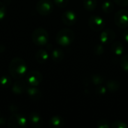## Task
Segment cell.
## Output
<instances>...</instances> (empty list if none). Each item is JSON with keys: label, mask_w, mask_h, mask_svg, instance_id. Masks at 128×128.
I'll list each match as a JSON object with an SVG mask.
<instances>
[{"label": "cell", "mask_w": 128, "mask_h": 128, "mask_svg": "<svg viewBox=\"0 0 128 128\" xmlns=\"http://www.w3.org/2000/svg\"><path fill=\"white\" fill-rule=\"evenodd\" d=\"M120 86H121V84L117 80H109L106 83V87L107 88V91L111 93H115L118 92Z\"/></svg>", "instance_id": "18"}, {"label": "cell", "mask_w": 128, "mask_h": 128, "mask_svg": "<svg viewBox=\"0 0 128 128\" xmlns=\"http://www.w3.org/2000/svg\"><path fill=\"white\" fill-rule=\"evenodd\" d=\"M64 57V52L61 49H54L51 52V58L54 62L58 63L63 60Z\"/></svg>", "instance_id": "16"}, {"label": "cell", "mask_w": 128, "mask_h": 128, "mask_svg": "<svg viewBox=\"0 0 128 128\" xmlns=\"http://www.w3.org/2000/svg\"><path fill=\"white\" fill-rule=\"evenodd\" d=\"M8 127L10 128H26L28 126V119L19 113L13 114L8 119Z\"/></svg>", "instance_id": "3"}, {"label": "cell", "mask_w": 128, "mask_h": 128, "mask_svg": "<svg viewBox=\"0 0 128 128\" xmlns=\"http://www.w3.org/2000/svg\"><path fill=\"white\" fill-rule=\"evenodd\" d=\"M111 50L116 56H122L124 52V46L121 41L117 40L112 44Z\"/></svg>", "instance_id": "17"}, {"label": "cell", "mask_w": 128, "mask_h": 128, "mask_svg": "<svg viewBox=\"0 0 128 128\" xmlns=\"http://www.w3.org/2000/svg\"><path fill=\"white\" fill-rule=\"evenodd\" d=\"M28 124L34 128H40L43 125V119L37 112H31L28 117Z\"/></svg>", "instance_id": "11"}, {"label": "cell", "mask_w": 128, "mask_h": 128, "mask_svg": "<svg viewBox=\"0 0 128 128\" xmlns=\"http://www.w3.org/2000/svg\"><path fill=\"white\" fill-rule=\"evenodd\" d=\"M105 51V48L103 44H98L94 46V52L95 55L97 56H101L102 54H104Z\"/></svg>", "instance_id": "23"}, {"label": "cell", "mask_w": 128, "mask_h": 128, "mask_svg": "<svg viewBox=\"0 0 128 128\" xmlns=\"http://www.w3.org/2000/svg\"><path fill=\"white\" fill-rule=\"evenodd\" d=\"M32 40L37 46H45L49 40V34L43 28H37L32 33Z\"/></svg>", "instance_id": "4"}, {"label": "cell", "mask_w": 128, "mask_h": 128, "mask_svg": "<svg viewBox=\"0 0 128 128\" xmlns=\"http://www.w3.org/2000/svg\"><path fill=\"white\" fill-rule=\"evenodd\" d=\"M43 80L42 74L38 70H30L26 74V82L29 86H38Z\"/></svg>", "instance_id": "7"}, {"label": "cell", "mask_w": 128, "mask_h": 128, "mask_svg": "<svg viewBox=\"0 0 128 128\" xmlns=\"http://www.w3.org/2000/svg\"><path fill=\"white\" fill-rule=\"evenodd\" d=\"M111 124L110 121L106 120V119H103L100 120L99 122H98L97 123V128H111Z\"/></svg>", "instance_id": "24"}, {"label": "cell", "mask_w": 128, "mask_h": 128, "mask_svg": "<svg viewBox=\"0 0 128 128\" xmlns=\"http://www.w3.org/2000/svg\"><path fill=\"white\" fill-rule=\"evenodd\" d=\"M0 116H1V112H0Z\"/></svg>", "instance_id": "35"}, {"label": "cell", "mask_w": 128, "mask_h": 128, "mask_svg": "<svg viewBox=\"0 0 128 128\" xmlns=\"http://www.w3.org/2000/svg\"><path fill=\"white\" fill-rule=\"evenodd\" d=\"M88 23L89 27L95 32L101 31L104 28V26H105L104 20L101 16H97V15L91 16L88 19Z\"/></svg>", "instance_id": "8"}, {"label": "cell", "mask_w": 128, "mask_h": 128, "mask_svg": "<svg viewBox=\"0 0 128 128\" xmlns=\"http://www.w3.org/2000/svg\"><path fill=\"white\" fill-rule=\"evenodd\" d=\"M26 92L27 93L29 98L32 100H39L42 97L41 92L36 88V86H29L27 87Z\"/></svg>", "instance_id": "13"}, {"label": "cell", "mask_w": 128, "mask_h": 128, "mask_svg": "<svg viewBox=\"0 0 128 128\" xmlns=\"http://www.w3.org/2000/svg\"><path fill=\"white\" fill-rule=\"evenodd\" d=\"M113 2L119 5V6H122V7H126L128 6V0H113Z\"/></svg>", "instance_id": "30"}, {"label": "cell", "mask_w": 128, "mask_h": 128, "mask_svg": "<svg viewBox=\"0 0 128 128\" xmlns=\"http://www.w3.org/2000/svg\"><path fill=\"white\" fill-rule=\"evenodd\" d=\"M91 81L94 86H98L102 85L105 82V78L100 74H94L91 77Z\"/></svg>", "instance_id": "22"}, {"label": "cell", "mask_w": 128, "mask_h": 128, "mask_svg": "<svg viewBox=\"0 0 128 128\" xmlns=\"http://www.w3.org/2000/svg\"><path fill=\"white\" fill-rule=\"evenodd\" d=\"M17 110H18V108L15 105H11L10 106V112H12L13 114L17 113Z\"/></svg>", "instance_id": "31"}, {"label": "cell", "mask_w": 128, "mask_h": 128, "mask_svg": "<svg viewBox=\"0 0 128 128\" xmlns=\"http://www.w3.org/2000/svg\"><path fill=\"white\" fill-rule=\"evenodd\" d=\"M8 70L9 74L13 79L19 80L27 74V65L22 58L16 57L10 61Z\"/></svg>", "instance_id": "1"}, {"label": "cell", "mask_w": 128, "mask_h": 128, "mask_svg": "<svg viewBox=\"0 0 128 128\" xmlns=\"http://www.w3.org/2000/svg\"><path fill=\"white\" fill-rule=\"evenodd\" d=\"M128 127V125L124 122L119 120L115 121L111 124V128H127Z\"/></svg>", "instance_id": "25"}, {"label": "cell", "mask_w": 128, "mask_h": 128, "mask_svg": "<svg viewBox=\"0 0 128 128\" xmlns=\"http://www.w3.org/2000/svg\"><path fill=\"white\" fill-rule=\"evenodd\" d=\"M35 58H36L37 62L40 64H44V63L46 62V61L49 58L48 52L44 49H40V50H38L35 54Z\"/></svg>", "instance_id": "15"}, {"label": "cell", "mask_w": 128, "mask_h": 128, "mask_svg": "<svg viewBox=\"0 0 128 128\" xmlns=\"http://www.w3.org/2000/svg\"><path fill=\"white\" fill-rule=\"evenodd\" d=\"M123 37H124V39L125 40V41L128 43V28L124 31V32L123 34Z\"/></svg>", "instance_id": "33"}, {"label": "cell", "mask_w": 128, "mask_h": 128, "mask_svg": "<svg viewBox=\"0 0 128 128\" xmlns=\"http://www.w3.org/2000/svg\"><path fill=\"white\" fill-rule=\"evenodd\" d=\"M12 84L11 78L8 75H2L0 76V86L3 88H9Z\"/></svg>", "instance_id": "19"}, {"label": "cell", "mask_w": 128, "mask_h": 128, "mask_svg": "<svg viewBox=\"0 0 128 128\" xmlns=\"http://www.w3.org/2000/svg\"><path fill=\"white\" fill-rule=\"evenodd\" d=\"M6 14H7L6 5L3 2H0V21L5 18Z\"/></svg>", "instance_id": "27"}, {"label": "cell", "mask_w": 128, "mask_h": 128, "mask_svg": "<svg viewBox=\"0 0 128 128\" xmlns=\"http://www.w3.org/2000/svg\"><path fill=\"white\" fill-rule=\"evenodd\" d=\"M98 5L97 0H83L84 8L88 11H93L95 10Z\"/></svg>", "instance_id": "20"}, {"label": "cell", "mask_w": 128, "mask_h": 128, "mask_svg": "<svg viewBox=\"0 0 128 128\" xmlns=\"http://www.w3.org/2000/svg\"><path fill=\"white\" fill-rule=\"evenodd\" d=\"M27 88V83L26 81L21 80L20 79L16 80L12 86V92L15 94H21L26 92Z\"/></svg>", "instance_id": "12"}, {"label": "cell", "mask_w": 128, "mask_h": 128, "mask_svg": "<svg viewBox=\"0 0 128 128\" xmlns=\"http://www.w3.org/2000/svg\"><path fill=\"white\" fill-rule=\"evenodd\" d=\"M75 34L73 30L70 28H62L56 34V42L58 45L62 46H70L74 40Z\"/></svg>", "instance_id": "2"}, {"label": "cell", "mask_w": 128, "mask_h": 128, "mask_svg": "<svg viewBox=\"0 0 128 128\" xmlns=\"http://www.w3.org/2000/svg\"><path fill=\"white\" fill-rule=\"evenodd\" d=\"M121 67L125 72L128 73V54L122 57L121 60Z\"/></svg>", "instance_id": "26"}, {"label": "cell", "mask_w": 128, "mask_h": 128, "mask_svg": "<svg viewBox=\"0 0 128 128\" xmlns=\"http://www.w3.org/2000/svg\"><path fill=\"white\" fill-rule=\"evenodd\" d=\"M114 21L116 26L121 28H128V10L122 9L117 11L114 16Z\"/></svg>", "instance_id": "6"}, {"label": "cell", "mask_w": 128, "mask_h": 128, "mask_svg": "<svg viewBox=\"0 0 128 128\" xmlns=\"http://www.w3.org/2000/svg\"><path fill=\"white\" fill-rule=\"evenodd\" d=\"M95 92L98 94L99 95H104L106 94V92H108L107 91V88L106 87V86H102V85H100V86H98L96 87V89H95Z\"/></svg>", "instance_id": "28"}, {"label": "cell", "mask_w": 128, "mask_h": 128, "mask_svg": "<svg viewBox=\"0 0 128 128\" xmlns=\"http://www.w3.org/2000/svg\"><path fill=\"white\" fill-rule=\"evenodd\" d=\"M6 119L4 117L0 116V126H4L6 124Z\"/></svg>", "instance_id": "32"}, {"label": "cell", "mask_w": 128, "mask_h": 128, "mask_svg": "<svg viewBox=\"0 0 128 128\" xmlns=\"http://www.w3.org/2000/svg\"><path fill=\"white\" fill-rule=\"evenodd\" d=\"M114 8L115 7H114L113 2L110 0L105 1L102 4V10L106 14H110V13L112 12V10H114Z\"/></svg>", "instance_id": "21"}, {"label": "cell", "mask_w": 128, "mask_h": 128, "mask_svg": "<svg viewBox=\"0 0 128 128\" xmlns=\"http://www.w3.org/2000/svg\"><path fill=\"white\" fill-rule=\"evenodd\" d=\"M77 20L76 14L74 11L73 10H66L65 12L63 13L62 16V22L68 26H73L76 23Z\"/></svg>", "instance_id": "10"}, {"label": "cell", "mask_w": 128, "mask_h": 128, "mask_svg": "<svg viewBox=\"0 0 128 128\" xmlns=\"http://www.w3.org/2000/svg\"><path fill=\"white\" fill-rule=\"evenodd\" d=\"M56 5L59 8H65L69 2V0H53Z\"/></svg>", "instance_id": "29"}, {"label": "cell", "mask_w": 128, "mask_h": 128, "mask_svg": "<svg viewBox=\"0 0 128 128\" xmlns=\"http://www.w3.org/2000/svg\"><path fill=\"white\" fill-rule=\"evenodd\" d=\"M36 10L41 16H48L53 10L51 0H39L36 4Z\"/></svg>", "instance_id": "5"}, {"label": "cell", "mask_w": 128, "mask_h": 128, "mask_svg": "<svg viewBox=\"0 0 128 128\" xmlns=\"http://www.w3.org/2000/svg\"><path fill=\"white\" fill-rule=\"evenodd\" d=\"M4 50H5V46L2 44H0V53L4 52Z\"/></svg>", "instance_id": "34"}, {"label": "cell", "mask_w": 128, "mask_h": 128, "mask_svg": "<svg viewBox=\"0 0 128 128\" xmlns=\"http://www.w3.org/2000/svg\"><path fill=\"white\" fill-rule=\"evenodd\" d=\"M64 124V118L60 116H52L49 122V125L52 128H60L63 127Z\"/></svg>", "instance_id": "14"}, {"label": "cell", "mask_w": 128, "mask_h": 128, "mask_svg": "<svg viewBox=\"0 0 128 128\" xmlns=\"http://www.w3.org/2000/svg\"><path fill=\"white\" fill-rule=\"evenodd\" d=\"M116 32L112 28H107L103 31L100 34V41L104 45L112 44L116 38Z\"/></svg>", "instance_id": "9"}]
</instances>
